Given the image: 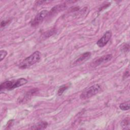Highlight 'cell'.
Returning <instances> with one entry per match:
<instances>
[{
  "label": "cell",
  "instance_id": "obj_1",
  "mask_svg": "<svg viewBox=\"0 0 130 130\" xmlns=\"http://www.w3.org/2000/svg\"><path fill=\"white\" fill-rule=\"evenodd\" d=\"M27 83V80L25 78H21L16 80L6 81L1 83L0 86V90L2 92L3 90H10L16 88L20 87L25 85Z\"/></svg>",
  "mask_w": 130,
  "mask_h": 130
},
{
  "label": "cell",
  "instance_id": "obj_2",
  "mask_svg": "<svg viewBox=\"0 0 130 130\" xmlns=\"http://www.w3.org/2000/svg\"><path fill=\"white\" fill-rule=\"evenodd\" d=\"M41 59V53L36 51L29 56L27 57L19 64V68L21 69H25L38 62Z\"/></svg>",
  "mask_w": 130,
  "mask_h": 130
},
{
  "label": "cell",
  "instance_id": "obj_3",
  "mask_svg": "<svg viewBox=\"0 0 130 130\" xmlns=\"http://www.w3.org/2000/svg\"><path fill=\"white\" fill-rule=\"evenodd\" d=\"M101 90V86L98 84H95L85 89L80 94V98L86 100L96 94Z\"/></svg>",
  "mask_w": 130,
  "mask_h": 130
},
{
  "label": "cell",
  "instance_id": "obj_4",
  "mask_svg": "<svg viewBox=\"0 0 130 130\" xmlns=\"http://www.w3.org/2000/svg\"><path fill=\"white\" fill-rule=\"evenodd\" d=\"M48 13L49 12L46 10H42L41 12H40L31 20L30 22L31 25L33 27H35L39 25L48 16Z\"/></svg>",
  "mask_w": 130,
  "mask_h": 130
},
{
  "label": "cell",
  "instance_id": "obj_5",
  "mask_svg": "<svg viewBox=\"0 0 130 130\" xmlns=\"http://www.w3.org/2000/svg\"><path fill=\"white\" fill-rule=\"evenodd\" d=\"M112 58V55L111 54H108L105 55H103L99 58L95 60L94 61H93L91 63V66L92 67H98L101 64H103L104 63L107 62L109 61H110Z\"/></svg>",
  "mask_w": 130,
  "mask_h": 130
},
{
  "label": "cell",
  "instance_id": "obj_6",
  "mask_svg": "<svg viewBox=\"0 0 130 130\" xmlns=\"http://www.w3.org/2000/svg\"><path fill=\"white\" fill-rule=\"evenodd\" d=\"M112 36V32L111 31H107L104 35L97 41L96 45L100 47L105 46L110 40Z\"/></svg>",
  "mask_w": 130,
  "mask_h": 130
},
{
  "label": "cell",
  "instance_id": "obj_7",
  "mask_svg": "<svg viewBox=\"0 0 130 130\" xmlns=\"http://www.w3.org/2000/svg\"><path fill=\"white\" fill-rule=\"evenodd\" d=\"M91 55V54L90 52H86L82 53L74 61V62L72 64V67L79 66L84 63L85 61H86L90 58Z\"/></svg>",
  "mask_w": 130,
  "mask_h": 130
},
{
  "label": "cell",
  "instance_id": "obj_8",
  "mask_svg": "<svg viewBox=\"0 0 130 130\" xmlns=\"http://www.w3.org/2000/svg\"><path fill=\"white\" fill-rule=\"evenodd\" d=\"M38 91V89H37V88H34V89H30L29 91H28L26 93H25V95L22 99H21L19 101L20 102H24L25 101L28 100L29 98H30L32 95H33L34 94L36 93Z\"/></svg>",
  "mask_w": 130,
  "mask_h": 130
},
{
  "label": "cell",
  "instance_id": "obj_9",
  "mask_svg": "<svg viewBox=\"0 0 130 130\" xmlns=\"http://www.w3.org/2000/svg\"><path fill=\"white\" fill-rule=\"evenodd\" d=\"M66 6L64 4H60V5H57V6L54 7L53 8H52V9L51 10V11L50 12H49L48 14H50V16H52L54 14H55L60 11L63 10L66 8Z\"/></svg>",
  "mask_w": 130,
  "mask_h": 130
},
{
  "label": "cell",
  "instance_id": "obj_10",
  "mask_svg": "<svg viewBox=\"0 0 130 130\" xmlns=\"http://www.w3.org/2000/svg\"><path fill=\"white\" fill-rule=\"evenodd\" d=\"M48 123L46 121H40L30 127L31 129H43L47 127Z\"/></svg>",
  "mask_w": 130,
  "mask_h": 130
},
{
  "label": "cell",
  "instance_id": "obj_11",
  "mask_svg": "<svg viewBox=\"0 0 130 130\" xmlns=\"http://www.w3.org/2000/svg\"><path fill=\"white\" fill-rule=\"evenodd\" d=\"M121 126L123 129H129V118L128 117L125 118L121 122Z\"/></svg>",
  "mask_w": 130,
  "mask_h": 130
},
{
  "label": "cell",
  "instance_id": "obj_12",
  "mask_svg": "<svg viewBox=\"0 0 130 130\" xmlns=\"http://www.w3.org/2000/svg\"><path fill=\"white\" fill-rule=\"evenodd\" d=\"M119 108L121 110L123 111H127L129 109V102H124L121 103L119 105Z\"/></svg>",
  "mask_w": 130,
  "mask_h": 130
},
{
  "label": "cell",
  "instance_id": "obj_13",
  "mask_svg": "<svg viewBox=\"0 0 130 130\" xmlns=\"http://www.w3.org/2000/svg\"><path fill=\"white\" fill-rule=\"evenodd\" d=\"M69 87V84H66V85H63L61 86H60L57 91V94L58 95H61L62 93L64 92L65 90H66Z\"/></svg>",
  "mask_w": 130,
  "mask_h": 130
},
{
  "label": "cell",
  "instance_id": "obj_14",
  "mask_svg": "<svg viewBox=\"0 0 130 130\" xmlns=\"http://www.w3.org/2000/svg\"><path fill=\"white\" fill-rule=\"evenodd\" d=\"M1 53V61H2L5 57L7 55V52L5 50H1L0 51Z\"/></svg>",
  "mask_w": 130,
  "mask_h": 130
},
{
  "label": "cell",
  "instance_id": "obj_15",
  "mask_svg": "<svg viewBox=\"0 0 130 130\" xmlns=\"http://www.w3.org/2000/svg\"><path fill=\"white\" fill-rule=\"evenodd\" d=\"M9 20H3V21H1V28H2L3 27H4L8 23H9Z\"/></svg>",
  "mask_w": 130,
  "mask_h": 130
}]
</instances>
